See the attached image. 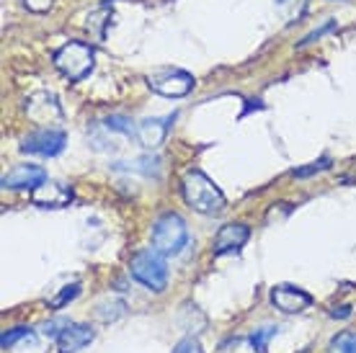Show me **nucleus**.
Wrapping results in <instances>:
<instances>
[{"label":"nucleus","mask_w":356,"mask_h":353,"mask_svg":"<svg viewBox=\"0 0 356 353\" xmlns=\"http://www.w3.org/2000/svg\"><path fill=\"white\" fill-rule=\"evenodd\" d=\"M181 194L184 202L199 214L214 217L225 209V194L220 191V186H214V181L202 170H186V176L181 181Z\"/></svg>","instance_id":"f257e3e1"},{"label":"nucleus","mask_w":356,"mask_h":353,"mask_svg":"<svg viewBox=\"0 0 356 353\" xmlns=\"http://www.w3.org/2000/svg\"><path fill=\"white\" fill-rule=\"evenodd\" d=\"M54 67L63 72L70 83H81L90 75L93 65H96V52L93 47L86 42H67L63 44L52 57Z\"/></svg>","instance_id":"f03ea898"},{"label":"nucleus","mask_w":356,"mask_h":353,"mask_svg":"<svg viewBox=\"0 0 356 353\" xmlns=\"http://www.w3.org/2000/svg\"><path fill=\"white\" fill-rule=\"evenodd\" d=\"M129 274H132L134 281L147 286L150 292H163L168 286V263H165V256L158 253L155 247L140 250L129 261Z\"/></svg>","instance_id":"7ed1b4c3"},{"label":"nucleus","mask_w":356,"mask_h":353,"mask_svg":"<svg viewBox=\"0 0 356 353\" xmlns=\"http://www.w3.org/2000/svg\"><path fill=\"white\" fill-rule=\"evenodd\" d=\"M188 243V227L178 214L168 212L152 224V247L163 256H178Z\"/></svg>","instance_id":"20e7f679"},{"label":"nucleus","mask_w":356,"mask_h":353,"mask_svg":"<svg viewBox=\"0 0 356 353\" xmlns=\"http://www.w3.org/2000/svg\"><path fill=\"white\" fill-rule=\"evenodd\" d=\"M147 85L158 96L184 98L194 88V75L186 70H178V67H163V70H155L147 75Z\"/></svg>","instance_id":"39448f33"},{"label":"nucleus","mask_w":356,"mask_h":353,"mask_svg":"<svg viewBox=\"0 0 356 353\" xmlns=\"http://www.w3.org/2000/svg\"><path fill=\"white\" fill-rule=\"evenodd\" d=\"M65 142H67V137H65L63 129H54V126L44 129L42 126V129L31 132L29 137H24L21 152H26V155H42V158H54V155H60L65 150Z\"/></svg>","instance_id":"423d86ee"},{"label":"nucleus","mask_w":356,"mask_h":353,"mask_svg":"<svg viewBox=\"0 0 356 353\" xmlns=\"http://www.w3.org/2000/svg\"><path fill=\"white\" fill-rule=\"evenodd\" d=\"M271 304L282 309L284 315H300L307 307H312V294H307L300 286H292V284H279L271 289Z\"/></svg>","instance_id":"0eeeda50"},{"label":"nucleus","mask_w":356,"mask_h":353,"mask_svg":"<svg viewBox=\"0 0 356 353\" xmlns=\"http://www.w3.org/2000/svg\"><path fill=\"white\" fill-rule=\"evenodd\" d=\"M47 181V170L39 165H16L13 170H8L0 186L6 191H34Z\"/></svg>","instance_id":"6e6552de"},{"label":"nucleus","mask_w":356,"mask_h":353,"mask_svg":"<svg viewBox=\"0 0 356 353\" xmlns=\"http://www.w3.org/2000/svg\"><path fill=\"white\" fill-rule=\"evenodd\" d=\"M250 238V227L241 224V222H232L220 227V232L212 240V256H227V253H238Z\"/></svg>","instance_id":"1a4fd4ad"},{"label":"nucleus","mask_w":356,"mask_h":353,"mask_svg":"<svg viewBox=\"0 0 356 353\" xmlns=\"http://www.w3.org/2000/svg\"><path fill=\"white\" fill-rule=\"evenodd\" d=\"M31 202L42 209H63L72 202V188L57 181H44V183L31 191Z\"/></svg>","instance_id":"9d476101"},{"label":"nucleus","mask_w":356,"mask_h":353,"mask_svg":"<svg viewBox=\"0 0 356 353\" xmlns=\"http://www.w3.org/2000/svg\"><path fill=\"white\" fill-rule=\"evenodd\" d=\"M93 338H96V333H93V327L90 325H86V322H70V325L57 336V351L78 353L81 348H86Z\"/></svg>","instance_id":"9b49d317"},{"label":"nucleus","mask_w":356,"mask_h":353,"mask_svg":"<svg viewBox=\"0 0 356 353\" xmlns=\"http://www.w3.org/2000/svg\"><path fill=\"white\" fill-rule=\"evenodd\" d=\"M168 122H173V116H168V119H145V122L137 124V140L145 150L161 147L165 134H168Z\"/></svg>","instance_id":"f8f14e48"},{"label":"nucleus","mask_w":356,"mask_h":353,"mask_svg":"<svg viewBox=\"0 0 356 353\" xmlns=\"http://www.w3.org/2000/svg\"><path fill=\"white\" fill-rule=\"evenodd\" d=\"M47 111H49V114L63 116L60 104H57V98L54 96H49V93H39V96L29 98V104H26L29 119H34L36 124H42L44 129H49V126H52V116H47Z\"/></svg>","instance_id":"ddd939ff"},{"label":"nucleus","mask_w":356,"mask_h":353,"mask_svg":"<svg viewBox=\"0 0 356 353\" xmlns=\"http://www.w3.org/2000/svg\"><path fill=\"white\" fill-rule=\"evenodd\" d=\"M276 3V10L282 13L286 24H294V21H300L302 13L307 10V0H274Z\"/></svg>","instance_id":"4468645a"},{"label":"nucleus","mask_w":356,"mask_h":353,"mask_svg":"<svg viewBox=\"0 0 356 353\" xmlns=\"http://www.w3.org/2000/svg\"><path fill=\"white\" fill-rule=\"evenodd\" d=\"M328 353H356V333L354 330H343V333L330 338Z\"/></svg>","instance_id":"2eb2a0df"},{"label":"nucleus","mask_w":356,"mask_h":353,"mask_svg":"<svg viewBox=\"0 0 356 353\" xmlns=\"http://www.w3.org/2000/svg\"><path fill=\"white\" fill-rule=\"evenodd\" d=\"M127 304L122 299H106V302H98V320H104V322H111V320L122 318L124 315Z\"/></svg>","instance_id":"dca6fc26"},{"label":"nucleus","mask_w":356,"mask_h":353,"mask_svg":"<svg viewBox=\"0 0 356 353\" xmlns=\"http://www.w3.org/2000/svg\"><path fill=\"white\" fill-rule=\"evenodd\" d=\"M279 333V327H274V325H268V327H259L253 336L248 338L250 340V345H253V351L256 353H266L268 351V340Z\"/></svg>","instance_id":"f3484780"},{"label":"nucleus","mask_w":356,"mask_h":353,"mask_svg":"<svg viewBox=\"0 0 356 353\" xmlns=\"http://www.w3.org/2000/svg\"><path fill=\"white\" fill-rule=\"evenodd\" d=\"M108 132L114 134H124V137H137V129L132 126V122L127 119V116H108L106 122H104Z\"/></svg>","instance_id":"a211bd4d"},{"label":"nucleus","mask_w":356,"mask_h":353,"mask_svg":"<svg viewBox=\"0 0 356 353\" xmlns=\"http://www.w3.org/2000/svg\"><path fill=\"white\" fill-rule=\"evenodd\" d=\"M78 294H81V284H67V286H63V292L57 294L54 299H49V309H60V307H65V304L75 299Z\"/></svg>","instance_id":"6ab92c4d"},{"label":"nucleus","mask_w":356,"mask_h":353,"mask_svg":"<svg viewBox=\"0 0 356 353\" xmlns=\"http://www.w3.org/2000/svg\"><path fill=\"white\" fill-rule=\"evenodd\" d=\"M21 338H31V330H29V327H24V325L13 327V330H6V333H3V338H0V348H3V351H8V348H13Z\"/></svg>","instance_id":"aec40b11"},{"label":"nucleus","mask_w":356,"mask_h":353,"mask_svg":"<svg viewBox=\"0 0 356 353\" xmlns=\"http://www.w3.org/2000/svg\"><path fill=\"white\" fill-rule=\"evenodd\" d=\"M173 353H204L202 343L196 340V338H184V340H178Z\"/></svg>","instance_id":"412c9836"},{"label":"nucleus","mask_w":356,"mask_h":353,"mask_svg":"<svg viewBox=\"0 0 356 353\" xmlns=\"http://www.w3.org/2000/svg\"><path fill=\"white\" fill-rule=\"evenodd\" d=\"M67 325H70L67 320H49V322H44V325H42V333H44L47 338H54V340H57V336H60Z\"/></svg>","instance_id":"4be33fe9"},{"label":"nucleus","mask_w":356,"mask_h":353,"mask_svg":"<svg viewBox=\"0 0 356 353\" xmlns=\"http://www.w3.org/2000/svg\"><path fill=\"white\" fill-rule=\"evenodd\" d=\"M328 165H330V160H328V158H323V160H318V163H310L307 168L294 170V176H297V178H307V176H312V173H321V170H325Z\"/></svg>","instance_id":"5701e85b"},{"label":"nucleus","mask_w":356,"mask_h":353,"mask_svg":"<svg viewBox=\"0 0 356 353\" xmlns=\"http://www.w3.org/2000/svg\"><path fill=\"white\" fill-rule=\"evenodd\" d=\"M54 0H24V6H26L31 13H47V10L52 8Z\"/></svg>","instance_id":"b1692460"},{"label":"nucleus","mask_w":356,"mask_h":353,"mask_svg":"<svg viewBox=\"0 0 356 353\" xmlns=\"http://www.w3.org/2000/svg\"><path fill=\"white\" fill-rule=\"evenodd\" d=\"M333 26H336V24H333V21H328V24H325V26H323V28H318V31H312V34H310V36H305L302 42H300V47H305V44H310L312 39H321V36H323V34H325V31H330V28H333Z\"/></svg>","instance_id":"393cba45"},{"label":"nucleus","mask_w":356,"mask_h":353,"mask_svg":"<svg viewBox=\"0 0 356 353\" xmlns=\"http://www.w3.org/2000/svg\"><path fill=\"white\" fill-rule=\"evenodd\" d=\"M330 318H336V320H346V318H351V307H346V304H343V307H333L330 309Z\"/></svg>","instance_id":"a878e982"},{"label":"nucleus","mask_w":356,"mask_h":353,"mask_svg":"<svg viewBox=\"0 0 356 353\" xmlns=\"http://www.w3.org/2000/svg\"><path fill=\"white\" fill-rule=\"evenodd\" d=\"M302 353H305V351H302Z\"/></svg>","instance_id":"bb28decb"}]
</instances>
